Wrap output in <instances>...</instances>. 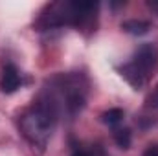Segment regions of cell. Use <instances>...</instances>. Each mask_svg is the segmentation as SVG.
<instances>
[{"mask_svg":"<svg viewBox=\"0 0 158 156\" xmlns=\"http://www.w3.org/2000/svg\"><path fill=\"white\" fill-rule=\"evenodd\" d=\"M59 116L57 107L52 103V99L37 101L24 116H22V130L30 138L31 143L35 145H44L48 138L52 136V130L55 127V121Z\"/></svg>","mask_w":158,"mask_h":156,"instance_id":"obj_1","label":"cell"},{"mask_svg":"<svg viewBox=\"0 0 158 156\" xmlns=\"http://www.w3.org/2000/svg\"><path fill=\"white\" fill-rule=\"evenodd\" d=\"M155 63H156V50L151 44H145L138 50L134 59L127 66H123V76L134 86H142L147 81L151 70L155 68Z\"/></svg>","mask_w":158,"mask_h":156,"instance_id":"obj_2","label":"cell"},{"mask_svg":"<svg viewBox=\"0 0 158 156\" xmlns=\"http://www.w3.org/2000/svg\"><path fill=\"white\" fill-rule=\"evenodd\" d=\"M19 86H20L19 70H17L13 64H7V66L2 70V79H0V88H2V92L11 94V92H15Z\"/></svg>","mask_w":158,"mask_h":156,"instance_id":"obj_3","label":"cell"},{"mask_svg":"<svg viewBox=\"0 0 158 156\" xmlns=\"http://www.w3.org/2000/svg\"><path fill=\"white\" fill-rule=\"evenodd\" d=\"M121 28L125 31L132 33V35H143L149 30V22H145V20H127V22L121 24Z\"/></svg>","mask_w":158,"mask_h":156,"instance_id":"obj_4","label":"cell"},{"mask_svg":"<svg viewBox=\"0 0 158 156\" xmlns=\"http://www.w3.org/2000/svg\"><path fill=\"white\" fill-rule=\"evenodd\" d=\"M121 117H123V110L121 109H110V110H107L103 114V121L107 125H116V123L121 121Z\"/></svg>","mask_w":158,"mask_h":156,"instance_id":"obj_5","label":"cell"},{"mask_svg":"<svg viewBox=\"0 0 158 156\" xmlns=\"http://www.w3.org/2000/svg\"><path fill=\"white\" fill-rule=\"evenodd\" d=\"M114 140H116V143H118L119 147L127 149V147L131 145V132H129L127 129H123V130H116V132H114Z\"/></svg>","mask_w":158,"mask_h":156,"instance_id":"obj_6","label":"cell"},{"mask_svg":"<svg viewBox=\"0 0 158 156\" xmlns=\"http://www.w3.org/2000/svg\"><path fill=\"white\" fill-rule=\"evenodd\" d=\"M72 156H103V153H92V151H76Z\"/></svg>","mask_w":158,"mask_h":156,"instance_id":"obj_7","label":"cell"},{"mask_svg":"<svg viewBox=\"0 0 158 156\" xmlns=\"http://www.w3.org/2000/svg\"><path fill=\"white\" fill-rule=\"evenodd\" d=\"M143 156H158V145H151V147H147L145 153H143Z\"/></svg>","mask_w":158,"mask_h":156,"instance_id":"obj_8","label":"cell"}]
</instances>
